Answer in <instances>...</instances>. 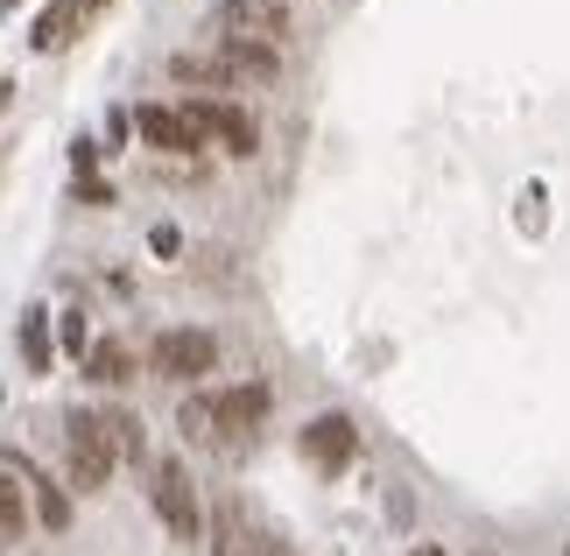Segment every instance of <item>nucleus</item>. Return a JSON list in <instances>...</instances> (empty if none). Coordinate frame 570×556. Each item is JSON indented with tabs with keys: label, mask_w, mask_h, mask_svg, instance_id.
I'll list each match as a JSON object with an SVG mask.
<instances>
[{
	"label": "nucleus",
	"mask_w": 570,
	"mask_h": 556,
	"mask_svg": "<svg viewBox=\"0 0 570 556\" xmlns=\"http://www.w3.org/2000/svg\"><path fill=\"white\" fill-rule=\"evenodd\" d=\"M184 114L197 120V135H205V142H218V148H226V155H254L261 148V127H254V114H247V106H233V99H184Z\"/></svg>",
	"instance_id": "obj_5"
},
{
	"label": "nucleus",
	"mask_w": 570,
	"mask_h": 556,
	"mask_svg": "<svg viewBox=\"0 0 570 556\" xmlns=\"http://www.w3.org/2000/svg\"><path fill=\"white\" fill-rule=\"evenodd\" d=\"M8 472H14L21 486H29V500H36V521L50 528V536H63V528H71V494H63L57 479H42L36 465H29V458H14V451H8Z\"/></svg>",
	"instance_id": "obj_11"
},
{
	"label": "nucleus",
	"mask_w": 570,
	"mask_h": 556,
	"mask_svg": "<svg viewBox=\"0 0 570 556\" xmlns=\"http://www.w3.org/2000/svg\"><path fill=\"white\" fill-rule=\"evenodd\" d=\"M0 8H14V0H0Z\"/></svg>",
	"instance_id": "obj_19"
},
{
	"label": "nucleus",
	"mask_w": 570,
	"mask_h": 556,
	"mask_svg": "<svg viewBox=\"0 0 570 556\" xmlns=\"http://www.w3.org/2000/svg\"><path fill=\"white\" fill-rule=\"evenodd\" d=\"M63 345H71V352H92V331H85V318H78V310L63 318Z\"/></svg>",
	"instance_id": "obj_17"
},
{
	"label": "nucleus",
	"mask_w": 570,
	"mask_h": 556,
	"mask_svg": "<svg viewBox=\"0 0 570 556\" xmlns=\"http://www.w3.org/2000/svg\"><path fill=\"white\" fill-rule=\"evenodd\" d=\"M92 8H106V0H92Z\"/></svg>",
	"instance_id": "obj_20"
},
{
	"label": "nucleus",
	"mask_w": 570,
	"mask_h": 556,
	"mask_svg": "<svg viewBox=\"0 0 570 556\" xmlns=\"http://www.w3.org/2000/svg\"><path fill=\"white\" fill-rule=\"evenodd\" d=\"M92 0H50V8L36 14V29H29V50H42V57H57V50H71V42L92 29Z\"/></svg>",
	"instance_id": "obj_8"
},
{
	"label": "nucleus",
	"mask_w": 570,
	"mask_h": 556,
	"mask_svg": "<svg viewBox=\"0 0 570 556\" xmlns=\"http://www.w3.org/2000/svg\"><path fill=\"white\" fill-rule=\"evenodd\" d=\"M409 556H444V549H430V543H423V549H409Z\"/></svg>",
	"instance_id": "obj_18"
},
{
	"label": "nucleus",
	"mask_w": 570,
	"mask_h": 556,
	"mask_svg": "<svg viewBox=\"0 0 570 556\" xmlns=\"http://www.w3.org/2000/svg\"><path fill=\"white\" fill-rule=\"evenodd\" d=\"M212 367H218V339L197 324H177L148 345V373H163V381H205Z\"/></svg>",
	"instance_id": "obj_4"
},
{
	"label": "nucleus",
	"mask_w": 570,
	"mask_h": 556,
	"mask_svg": "<svg viewBox=\"0 0 570 556\" xmlns=\"http://www.w3.org/2000/svg\"><path fill=\"white\" fill-rule=\"evenodd\" d=\"M85 373H92L99 388H120V381H135V345H127V339H99L92 352H85Z\"/></svg>",
	"instance_id": "obj_13"
},
{
	"label": "nucleus",
	"mask_w": 570,
	"mask_h": 556,
	"mask_svg": "<svg viewBox=\"0 0 570 556\" xmlns=\"http://www.w3.org/2000/svg\"><path fill=\"white\" fill-rule=\"evenodd\" d=\"M114 437H106L99 409H71V422H63V472H71L78 494H106V479H114Z\"/></svg>",
	"instance_id": "obj_1"
},
{
	"label": "nucleus",
	"mask_w": 570,
	"mask_h": 556,
	"mask_svg": "<svg viewBox=\"0 0 570 556\" xmlns=\"http://www.w3.org/2000/svg\"><path fill=\"white\" fill-rule=\"evenodd\" d=\"M261 416H268V388L261 381L212 394V443H247L261 430Z\"/></svg>",
	"instance_id": "obj_7"
},
{
	"label": "nucleus",
	"mask_w": 570,
	"mask_h": 556,
	"mask_svg": "<svg viewBox=\"0 0 570 556\" xmlns=\"http://www.w3.org/2000/svg\"><path fill=\"white\" fill-rule=\"evenodd\" d=\"M21 352H29L36 373H50V331H42V310H29V318H21Z\"/></svg>",
	"instance_id": "obj_16"
},
{
	"label": "nucleus",
	"mask_w": 570,
	"mask_h": 556,
	"mask_svg": "<svg viewBox=\"0 0 570 556\" xmlns=\"http://www.w3.org/2000/svg\"><path fill=\"white\" fill-rule=\"evenodd\" d=\"M135 127H141V142L156 155H197L205 148V135H197V120L184 114V106H141Z\"/></svg>",
	"instance_id": "obj_9"
},
{
	"label": "nucleus",
	"mask_w": 570,
	"mask_h": 556,
	"mask_svg": "<svg viewBox=\"0 0 570 556\" xmlns=\"http://www.w3.org/2000/svg\"><path fill=\"white\" fill-rule=\"evenodd\" d=\"M296 451L303 465H317V472H345V465L360 458V430H353V416H311L303 422V437H296Z\"/></svg>",
	"instance_id": "obj_6"
},
{
	"label": "nucleus",
	"mask_w": 570,
	"mask_h": 556,
	"mask_svg": "<svg viewBox=\"0 0 570 556\" xmlns=\"http://www.w3.org/2000/svg\"><path fill=\"white\" fill-rule=\"evenodd\" d=\"M212 50H218L233 85H268L282 71V50H268V42H212Z\"/></svg>",
	"instance_id": "obj_12"
},
{
	"label": "nucleus",
	"mask_w": 570,
	"mask_h": 556,
	"mask_svg": "<svg viewBox=\"0 0 570 556\" xmlns=\"http://www.w3.org/2000/svg\"><path fill=\"white\" fill-rule=\"evenodd\" d=\"M148 500H156V515H163V528L177 543H197L205 536V507H197V486H190V465L184 458H163L156 472H148Z\"/></svg>",
	"instance_id": "obj_2"
},
{
	"label": "nucleus",
	"mask_w": 570,
	"mask_h": 556,
	"mask_svg": "<svg viewBox=\"0 0 570 556\" xmlns=\"http://www.w3.org/2000/svg\"><path fill=\"white\" fill-rule=\"evenodd\" d=\"M36 521V500H29V486H21L8 465H0V543H14L21 528Z\"/></svg>",
	"instance_id": "obj_14"
},
{
	"label": "nucleus",
	"mask_w": 570,
	"mask_h": 556,
	"mask_svg": "<svg viewBox=\"0 0 570 556\" xmlns=\"http://www.w3.org/2000/svg\"><path fill=\"white\" fill-rule=\"evenodd\" d=\"M212 556H268V536L247 521L239 500H218L212 507Z\"/></svg>",
	"instance_id": "obj_10"
},
{
	"label": "nucleus",
	"mask_w": 570,
	"mask_h": 556,
	"mask_svg": "<svg viewBox=\"0 0 570 556\" xmlns=\"http://www.w3.org/2000/svg\"><path fill=\"white\" fill-rule=\"evenodd\" d=\"M289 36V8L282 0H218L212 8V42H275Z\"/></svg>",
	"instance_id": "obj_3"
},
{
	"label": "nucleus",
	"mask_w": 570,
	"mask_h": 556,
	"mask_svg": "<svg viewBox=\"0 0 570 556\" xmlns=\"http://www.w3.org/2000/svg\"><path fill=\"white\" fill-rule=\"evenodd\" d=\"M99 422H106V437H114L120 458H148V437H141V416L135 409H99Z\"/></svg>",
	"instance_id": "obj_15"
}]
</instances>
